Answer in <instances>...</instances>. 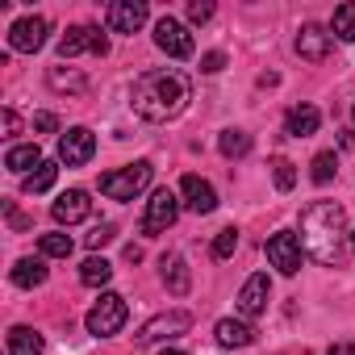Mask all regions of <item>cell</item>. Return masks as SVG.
Listing matches in <instances>:
<instances>
[{"instance_id": "obj_8", "label": "cell", "mask_w": 355, "mask_h": 355, "mask_svg": "<svg viewBox=\"0 0 355 355\" xmlns=\"http://www.w3.org/2000/svg\"><path fill=\"white\" fill-rule=\"evenodd\" d=\"M76 55H109V38L96 26H71L59 38V59H76Z\"/></svg>"}, {"instance_id": "obj_38", "label": "cell", "mask_w": 355, "mask_h": 355, "mask_svg": "<svg viewBox=\"0 0 355 355\" xmlns=\"http://www.w3.org/2000/svg\"><path fill=\"white\" fill-rule=\"evenodd\" d=\"M159 355H189V351H175V347H163Z\"/></svg>"}, {"instance_id": "obj_37", "label": "cell", "mask_w": 355, "mask_h": 355, "mask_svg": "<svg viewBox=\"0 0 355 355\" xmlns=\"http://www.w3.org/2000/svg\"><path fill=\"white\" fill-rule=\"evenodd\" d=\"M326 355H355V343H334Z\"/></svg>"}, {"instance_id": "obj_18", "label": "cell", "mask_w": 355, "mask_h": 355, "mask_svg": "<svg viewBox=\"0 0 355 355\" xmlns=\"http://www.w3.org/2000/svg\"><path fill=\"white\" fill-rule=\"evenodd\" d=\"M214 338H218V347L239 351V347H251V343H255V330H251L243 318H222V322L214 326Z\"/></svg>"}, {"instance_id": "obj_10", "label": "cell", "mask_w": 355, "mask_h": 355, "mask_svg": "<svg viewBox=\"0 0 355 355\" xmlns=\"http://www.w3.org/2000/svg\"><path fill=\"white\" fill-rule=\"evenodd\" d=\"M105 26L113 34H138L146 26V5L142 0H113L109 13H105Z\"/></svg>"}, {"instance_id": "obj_17", "label": "cell", "mask_w": 355, "mask_h": 355, "mask_svg": "<svg viewBox=\"0 0 355 355\" xmlns=\"http://www.w3.org/2000/svg\"><path fill=\"white\" fill-rule=\"evenodd\" d=\"M159 276H163V284H167V293H171V297H184V293L193 288V272H189L184 255H175V251L159 259Z\"/></svg>"}, {"instance_id": "obj_40", "label": "cell", "mask_w": 355, "mask_h": 355, "mask_svg": "<svg viewBox=\"0 0 355 355\" xmlns=\"http://www.w3.org/2000/svg\"><path fill=\"white\" fill-rule=\"evenodd\" d=\"M351 247H355V234H351Z\"/></svg>"}, {"instance_id": "obj_15", "label": "cell", "mask_w": 355, "mask_h": 355, "mask_svg": "<svg viewBox=\"0 0 355 355\" xmlns=\"http://www.w3.org/2000/svg\"><path fill=\"white\" fill-rule=\"evenodd\" d=\"M51 214H55L59 226H76V222H84V218L92 214V201H88L84 189H67V193L51 205Z\"/></svg>"}, {"instance_id": "obj_25", "label": "cell", "mask_w": 355, "mask_h": 355, "mask_svg": "<svg viewBox=\"0 0 355 355\" xmlns=\"http://www.w3.org/2000/svg\"><path fill=\"white\" fill-rule=\"evenodd\" d=\"M55 175H59V167L42 159V163H38V167L26 175V180H21V189H26L30 197H38V193H51V189H55Z\"/></svg>"}, {"instance_id": "obj_9", "label": "cell", "mask_w": 355, "mask_h": 355, "mask_svg": "<svg viewBox=\"0 0 355 355\" xmlns=\"http://www.w3.org/2000/svg\"><path fill=\"white\" fill-rule=\"evenodd\" d=\"M155 46L167 59H189L193 55V34H189V26H180L175 17H159L155 21Z\"/></svg>"}, {"instance_id": "obj_34", "label": "cell", "mask_w": 355, "mask_h": 355, "mask_svg": "<svg viewBox=\"0 0 355 355\" xmlns=\"http://www.w3.org/2000/svg\"><path fill=\"white\" fill-rule=\"evenodd\" d=\"M0 130H5V138H17V130H21V117L5 105V109H0Z\"/></svg>"}, {"instance_id": "obj_23", "label": "cell", "mask_w": 355, "mask_h": 355, "mask_svg": "<svg viewBox=\"0 0 355 355\" xmlns=\"http://www.w3.org/2000/svg\"><path fill=\"white\" fill-rule=\"evenodd\" d=\"M38 163H42V150H38V142H30V146H13V150L5 155V167H9V171H17V175H30Z\"/></svg>"}, {"instance_id": "obj_27", "label": "cell", "mask_w": 355, "mask_h": 355, "mask_svg": "<svg viewBox=\"0 0 355 355\" xmlns=\"http://www.w3.org/2000/svg\"><path fill=\"white\" fill-rule=\"evenodd\" d=\"M330 34L343 42H355V5H338L330 17Z\"/></svg>"}, {"instance_id": "obj_13", "label": "cell", "mask_w": 355, "mask_h": 355, "mask_svg": "<svg viewBox=\"0 0 355 355\" xmlns=\"http://www.w3.org/2000/svg\"><path fill=\"white\" fill-rule=\"evenodd\" d=\"M268 297H272V284H268L263 272H255V276L239 288V318H243V322H247V318H259V313L268 309Z\"/></svg>"}, {"instance_id": "obj_39", "label": "cell", "mask_w": 355, "mask_h": 355, "mask_svg": "<svg viewBox=\"0 0 355 355\" xmlns=\"http://www.w3.org/2000/svg\"><path fill=\"white\" fill-rule=\"evenodd\" d=\"M351 117H355V105H351Z\"/></svg>"}, {"instance_id": "obj_28", "label": "cell", "mask_w": 355, "mask_h": 355, "mask_svg": "<svg viewBox=\"0 0 355 355\" xmlns=\"http://www.w3.org/2000/svg\"><path fill=\"white\" fill-rule=\"evenodd\" d=\"M71 247H76L71 234H42V239H38V251H42L46 259H67Z\"/></svg>"}, {"instance_id": "obj_36", "label": "cell", "mask_w": 355, "mask_h": 355, "mask_svg": "<svg viewBox=\"0 0 355 355\" xmlns=\"http://www.w3.org/2000/svg\"><path fill=\"white\" fill-rule=\"evenodd\" d=\"M34 130H38V134H55V130H59L55 113H46V109H42V113H34Z\"/></svg>"}, {"instance_id": "obj_5", "label": "cell", "mask_w": 355, "mask_h": 355, "mask_svg": "<svg viewBox=\"0 0 355 355\" xmlns=\"http://www.w3.org/2000/svg\"><path fill=\"white\" fill-rule=\"evenodd\" d=\"M125 297L121 293H101V301L88 309V334H96V338H109V334H117L121 326H125Z\"/></svg>"}, {"instance_id": "obj_16", "label": "cell", "mask_w": 355, "mask_h": 355, "mask_svg": "<svg viewBox=\"0 0 355 355\" xmlns=\"http://www.w3.org/2000/svg\"><path fill=\"white\" fill-rule=\"evenodd\" d=\"M180 197H184V205L193 214H214L218 209V193H214L209 180H201V175H184V180H180Z\"/></svg>"}, {"instance_id": "obj_35", "label": "cell", "mask_w": 355, "mask_h": 355, "mask_svg": "<svg viewBox=\"0 0 355 355\" xmlns=\"http://www.w3.org/2000/svg\"><path fill=\"white\" fill-rule=\"evenodd\" d=\"M222 67H226V55H222V51H209V55H201V71H205V76H218Z\"/></svg>"}, {"instance_id": "obj_22", "label": "cell", "mask_w": 355, "mask_h": 355, "mask_svg": "<svg viewBox=\"0 0 355 355\" xmlns=\"http://www.w3.org/2000/svg\"><path fill=\"white\" fill-rule=\"evenodd\" d=\"M46 84H51L55 92H84V88H88V76L76 71V67H51V71H46Z\"/></svg>"}, {"instance_id": "obj_26", "label": "cell", "mask_w": 355, "mask_h": 355, "mask_svg": "<svg viewBox=\"0 0 355 355\" xmlns=\"http://www.w3.org/2000/svg\"><path fill=\"white\" fill-rule=\"evenodd\" d=\"M218 150H222L226 159H243V155L251 150V134H247V130H222Z\"/></svg>"}, {"instance_id": "obj_30", "label": "cell", "mask_w": 355, "mask_h": 355, "mask_svg": "<svg viewBox=\"0 0 355 355\" xmlns=\"http://www.w3.org/2000/svg\"><path fill=\"white\" fill-rule=\"evenodd\" d=\"M272 180H276V189H280V193H288V189L297 184V167H293L284 155H276V159H272Z\"/></svg>"}, {"instance_id": "obj_19", "label": "cell", "mask_w": 355, "mask_h": 355, "mask_svg": "<svg viewBox=\"0 0 355 355\" xmlns=\"http://www.w3.org/2000/svg\"><path fill=\"white\" fill-rule=\"evenodd\" d=\"M318 125H322V113L313 105H297L284 117V134H293V138H309V134H318Z\"/></svg>"}, {"instance_id": "obj_4", "label": "cell", "mask_w": 355, "mask_h": 355, "mask_svg": "<svg viewBox=\"0 0 355 355\" xmlns=\"http://www.w3.org/2000/svg\"><path fill=\"white\" fill-rule=\"evenodd\" d=\"M189 326H193V313H184V309H167V313H155L134 338L142 343V347H155V343H171V338H180V334H189Z\"/></svg>"}, {"instance_id": "obj_20", "label": "cell", "mask_w": 355, "mask_h": 355, "mask_svg": "<svg viewBox=\"0 0 355 355\" xmlns=\"http://www.w3.org/2000/svg\"><path fill=\"white\" fill-rule=\"evenodd\" d=\"M9 276H13V284H17V288H38V284H46V263L26 255V259H17V263H13V272H9Z\"/></svg>"}, {"instance_id": "obj_14", "label": "cell", "mask_w": 355, "mask_h": 355, "mask_svg": "<svg viewBox=\"0 0 355 355\" xmlns=\"http://www.w3.org/2000/svg\"><path fill=\"white\" fill-rule=\"evenodd\" d=\"M293 46H297V55H301V59L322 63V59L330 55V34H326L318 21H305V26L297 30V42H293Z\"/></svg>"}, {"instance_id": "obj_11", "label": "cell", "mask_w": 355, "mask_h": 355, "mask_svg": "<svg viewBox=\"0 0 355 355\" xmlns=\"http://www.w3.org/2000/svg\"><path fill=\"white\" fill-rule=\"evenodd\" d=\"M92 150H96V138H92V130H84V125H71V130L59 138V163H67V167H84V163L92 159Z\"/></svg>"}, {"instance_id": "obj_7", "label": "cell", "mask_w": 355, "mask_h": 355, "mask_svg": "<svg viewBox=\"0 0 355 355\" xmlns=\"http://www.w3.org/2000/svg\"><path fill=\"white\" fill-rule=\"evenodd\" d=\"M263 251H268V263L280 272V276H297L301 272V239L293 234V230H276L268 243H263Z\"/></svg>"}, {"instance_id": "obj_24", "label": "cell", "mask_w": 355, "mask_h": 355, "mask_svg": "<svg viewBox=\"0 0 355 355\" xmlns=\"http://www.w3.org/2000/svg\"><path fill=\"white\" fill-rule=\"evenodd\" d=\"M113 280V263L109 259H101V255H88L84 263H80V284H88V288H101V284H109Z\"/></svg>"}, {"instance_id": "obj_12", "label": "cell", "mask_w": 355, "mask_h": 355, "mask_svg": "<svg viewBox=\"0 0 355 355\" xmlns=\"http://www.w3.org/2000/svg\"><path fill=\"white\" fill-rule=\"evenodd\" d=\"M46 34H51L46 17H21V21H13V30H9V46L21 51V55H34V51H42Z\"/></svg>"}, {"instance_id": "obj_1", "label": "cell", "mask_w": 355, "mask_h": 355, "mask_svg": "<svg viewBox=\"0 0 355 355\" xmlns=\"http://www.w3.org/2000/svg\"><path fill=\"white\" fill-rule=\"evenodd\" d=\"M189 101H193L189 80L171 67H150L130 88V105L142 121H175L189 109Z\"/></svg>"}, {"instance_id": "obj_33", "label": "cell", "mask_w": 355, "mask_h": 355, "mask_svg": "<svg viewBox=\"0 0 355 355\" xmlns=\"http://www.w3.org/2000/svg\"><path fill=\"white\" fill-rule=\"evenodd\" d=\"M214 17V5H209V0H193V5H189V21L193 26H205Z\"/></svg>"}, {"instance_id": "obj_2", "label": "cell", "mask_w": 355, "mask_h": 355, "mask_svg": "<svg viewBox=\"0 0 355 355\" xmlns=\"http://www.w3.org/2000/svg\"><path fill=\"white\" fill-rule=\"evenodd\" d=\"M301 247L318 263L338 268L343 255H347V209L334 205V201H313L301 214Z\"/></svg>"}, {"instance_id": "obj_29", "label": "cell", "mask_w": 355, "mask_h": 355, "mask_svg": "<svg viewBox=\"0 0 355 355\" xmlns=\"http://www.w3.org/2000/svg\"><path fill=\"white\" fill-rule=\"evenodd\" d=\"M309 167H313V171H309V175H313V184H330V180H334V171H338V155H334V150H322V155H313Z\"/></svg>"}, {"instance_id": "obj_6", "label": "cell", "mask_w": 355, "mask_h": 355, "mask_svg": "<svg viewBox=\"0 0 355 355\" xmlns=\"http://www.w3.org/2000/svg\"><path fill=\"white\" fill-rule=\"evenodd\" d=\"M175 218H180V197H175L171 189H155L150 201H146V214H142V234L155 239L167 226H175Z\"/></svg>"}, {"instance_id": "obj_31", "label": "cell", "mask_w": 355, "mask_h": 355, "mask_svg": "<svg viewBox=\"0 0 355 355\" xmlns=\"http://www.w3.org/2000/svg\"><path fill=\"white\" fill-rule=\"evenodd\" d=\"M234 251H239V230H234V226L218 230V239H214V259H230Z\"/></svg>"}, {"instance_id": "obj_21", "label": "cell", "mask_w": 355, "mask_h": 355, "mask_svg": "<svg viewBox=\"0 0 355 355\" xmlns=\"http://www.w3.org/2000/svg\"><path fill=\"white\" fill-rule=\"evenodd\" d=\"M9 355H42V334L34 326H13L9 330Z\"/></svg>"}, {"instance_id": "obj_32", "label": "cell", "mask_w": 355, "mask_h": 355, "mask_svg": "<svg viewBox=\"0 0 355 355\" xmlns=\"http://www.w3.org/2000/svg\"><path fill=\"white\" fill-rule=\"evenodd\" d=\"M113 239H117V226H113V222H101V226L88 234V247H92V251H101V247H109Z\"/></svg>"}, {"instance_id": "obj_3", "label": "cell", "mask_w": 355, "mask_h": 355, "mask_svg": "<svg viewBox=\"0 0 355 355\" xmlns=\"http://www.w3.org/2000/svg\"><path fill=\"white\" fill-rule=\"evenodd\" d=\"M150 175H155L150 159H134V163H125V167L101 175V193H105L109 201H134L138 193H146Z\"/></svg>"}]
</instances>
